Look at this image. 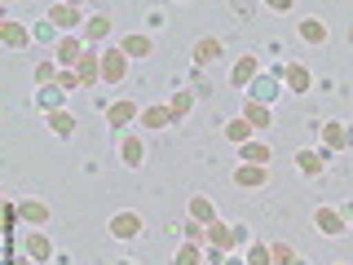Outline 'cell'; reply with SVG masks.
I'll return each instance as SVG.
<instances>
[{"label":"cell","mask_w":353,"mask_h":265,"mask_svg":"<svg viewBox=\"0 0 353 265\" xmlns=\"http://www.w3.org/2000/svg\"><path fill=\"white\" fill-rule=\"evenodd\" d=\"M234 181L243 186V190H256V186L270 181V168H256V164H239V168H234Z\"/></svg>","instance_id":"9c48e42d"},{"label":"cell","mask_w":353,"mask_h":265,"mask_svg":"<svg viewBox=\"0 0 353 265\" xmlns=\"http://www.w3.org/2000/svg\"><path fill=\"white\" fill-rule=\"evenodd\" d=\"M296 168H301L305 177H318V173L327 168V150H314V146L296 150Z\"/></svg>","instance_id":"52a82bcc"},{"label":"cell","mask_w":353,"mask_h":265,"mask_svg":"<svg viewBox=\"0 0 353 265\" xmlns=\"http://www.w3.org/2000/svg\"><path fill=\"white\" fill-rule=\"evenodd\" d=\"M239 159H243V164H256V168H265L274 155H270V146H265V141H248V146H239Z\"/></svg>","instance_id":"e0dca14e"},{"label":"cell","mask_w":353,"mask_h":265,"mask_svg":"<svg viewBox=\"0 0 353 265\" xmlns=\"http://www.w3.org/2000/svg\"><path fill=\"white\" fill-rule=\"evenodd\" d=\"M185 213H190V221H199V226H212V221H216V204L208 195H190Z\"/></svg>","instance_id":"8992f818"},{"label":"cell","mask_w":353,"mask_h":265,"mask_svg":"<svg viewBox=\"0 0 353 265\" xmlns=\"http://www.w3.org/2000/svg\"><path fill=\"white\" fill-rule=\"evenodd\" d=\"M119 265H132V261H119Z\"/></svg>","instance_id":"f35d334b"},{"label":"cell","mask_w":353,"mask_h":265,"mask_svg":"<svg viewBox=\"0 0 353 265\" xmlns=\"http://www.w3.org/2000/svg\"><path fill=\"white\" fill-rule=\"evenodd\" d=\"M270 261H274V265H305L292 248H287V243H270Z\"/></svg>","instance_id":"f1b7e54d"},{"label":"cell","mask_w":353,"mask_h":265,"mask_svg":"<svg viewBox=\"0 0 353 265\" xmlns=\"http://www.w3.org/2000/svg\"><path fill=\"white\" fill-rule=\"evenodd\" d=\"M274 93H279V84H274L270 75H256V80H252V102H270Z\"/></svg>","instance_id":"83f0119b"},{"label":"cell","mask_w":353,"mask_h":265,"mask_svg":"<svg viewBox=\"0 0 353 265\" xmlns=\"http://www.w3.org/2000/svg\"><path fill=\"white\" fill-rule=\"evenodd\" d=\"M225 265H243V261H225Z\"/></svg>","instance_id":"74e56055"},{"label":"cell","mask_w":353,"mask_h":265,"mask_svg":"<svg viewBox=\"0 0 353 265\" xmlns=\"http://www.w3.org/2000/svg\"><path fill=\"white\" fill-rule=\"evenodd\" d=\"M208 248H216V252L239 248V243H234V226H225V221H212V226H208Z\"/></svg>","instance_id":"ba28073f"},{"label":"cell","mask_w":353,"mask_h":265,"mask_svg":"<svg viewBox=\"0 0 353 265\" xmlns=\"http://www.w3.org/2000/svg\"><path fill=\"white\" fill-rule=\"evenodd\" d=\"M75 75H80V84H84V88H93L97 80H102V58H97V53H84L80 66H75Z\"/></svg>","instance_id":"8fae6325"},{"label":"cell","mask_w":353,"mask_h":265,"mask_svg":"<svg viewBox=\"0 0 353 265\" xmlns=\"http://www.w3.org/2000/svg\"><path fill=\"white\" fill-rule=\"evenodd\" d=\"M80 58H84V44L75 40V36L58 40V62H62V66H80Z\"/></svg>","instance_id":"ffe728a7"},{"label":"cell","mask_w":353,"mask_h":265,"mask_svg":"<svg viewBox=\"0 0 353 265\" xmlns=\"http://www.w3.org/2000/svg\"><path fill=\"white\" fill-rule=\"evenodd\" d=\"M18 217L31 221V226H44V221H49V208H44L40 199H27V204H18Z\"/></svg>","instance_id":"d4e9b609"},{"label":"cell","mask_w":353,"mask_h":265,"mask_svg":"<svg viewBox=\"0 0 353 265\" xmlns=\"http://www.w3.org/2000/svg\"><path fill=\"white\" fill-rule=\"evenodd\" d=\"M110 27H115V18H110V14H93V18L84 22V36H88V40H106Z\"/></svg>","instance_id":"cb8c5ba5"},{"label":"cell","mask_w":353,"mask_h":265,"mask_svg":"<svg viewBox=\"0 0 353 265\" xmlns=\"http://www.w3.org/2000/svg\"><path fill=\"white\" fill-rule=\"evenodd\" d=\"M243 119H248L252 128H270V124H274L270 106H265V102H252V97H248V102H243Z\"/></svg>","instance_id":"5bb4252c"},{"label":"cell","mask_w":353,"mask_h":265,"mask_svg":"<svg viewBox=\"0 0 353 265\" xmlns=\"http://www.w3.org/2000/svg\"><path fill=\"white\" fill-rule=\"evenodd\" d=\"M349 40H353V31H349Z\"/></svg>","instance_id":"ab89813d"},{"label":"cell","mask_w":353,"mask_h":265,"mask_svg":"<svg viewBox=\"0 0 353 265\" xmlns=\"http://www.w3.org/2000/svg\"><path fill=\"white\" fill-rule=\"evenodd\" d=\"M58 75L62 71H53V62H40L36 66V84H44V88H58Z\"/></svg>","instance_id":"1f68e13d"},{"label":"cell","mask_w":353,"mask_h":265,"mask_svg":"<svg viewBox=\"0 0 353 265\" xmlns=\"http://www.w3.org/2000/svg\"><path fill=\"white\" fill-rule=\"evenodd\" d=\"M49 128L58 132V137H71V132H75V115H71V110H53V115H49Z\"/></svg>","instance_id":"4316f807"},{"label":"cell","mask_w":353,"mask_h":265,"mask_svg":"<svg viewBox=\"0 0 353 265\" xmlns=\"http://www.w3.org/2000/svg\"><path fill=\"white\" fill-rule=\"evenodd\" d=\"M0 40H5V44H9V49H22V44H27V40H31V31H27V27H22V22H14V18H9V22H5V27H0Z\"/></svg>","instance_id":"7402d4cb"},{"label":"cell","mask_w":353,"mask_h":265,"mask_svg":"<svg viewBox=\"0 0 353 265\" xmlns=\"http://www.w3.org/2000/svg\"><path fill=\"white\" fill-rule=\"evenodd\" d=\"M168 124H172V110H168V106H146V110H141V128L163 132Z\"/></svg>","instance_id":"4fadbf2b"},{"label":"cell","mask_w":353,"mask_h":265,"mask_svg":"<svg viewBox=\"0 0 353 265\" xmlns=\"http://www.w3.org/2000/svg\"><path fill=\"white\" fill-rule=\"evenodd\" d=\"M119 159H124L128 168H141V164H146V146H141V137H119Z\"/></svg>","instance_id":"30bf717a"},{"label":"cell","mask_w":353,"mask_h":265,"mask_svg":"<svg viewBox=\"0 0 353 265\" xmlns=\"http://www.w3.org/2000/svg\"><path fill=\"white\" fill-rule=\"evenodd\" d=\"M252 132H256V128H252L243 115H234V119L225 124V137H230V141H239V146H248V141H252Z\"/></svg>","instance_id":"484cf974"},{"label":"cell","mask_w":353,"mask_h":265,"mask_svg":"<svg viewBox=\"0 0 353 265\" xmlns=\"http://www.w3.org/2000/svg\"><path fill=\"white\" fill-rule=\"evenodd\" d=\"M185 243H194V248H208V226H199V221H185Z\"/></svg>","instance_id":"4dcf8cb0"},{"label":"cell","mask_w":353,"mask_h":265,"mask_svg":"<svg viewBox=\"0 0 353 265\" xmlns=\"http://www.w3.org/2000/svg\"><path fill=\"white\" fill-rule=\"evenodd\" d=\"M132 119H141V110H137V102H128V97H124V102H110V110H106V124H132Z\"/></svg>","instance_id":"7c38bea8"},{"label":"cell","mask_w":353,"mask_h":265,"mask_svg":"<svg viewBox=\"0 0 353 265\" xmlns=\"http://www.w3.org/2000/svg\"><path fill=\"white\" fill-rule=\"evenodd\" d=\"M9 265H31V257H18V261H9Z\"/></svg>","instance_id":"8d00e7d4"},{"label":"cell","mask_w":353,"mask_h":265,"mask_svg":"<svg viewBox=\"0 0 353 265\" xmlns=\"http://www.w3.org/2000/svg\"><path fill=\"white\" fill-rule=\"evenodd\" d=\"M216 58H221V40H212V36L194 40V66H212Z\"/></svg>","instance_id":"9a60e30c"},{"label":"cell","mask_w":353,"mask_h":265,"mask_svg":"<svg viewBox=\"0 0 353 265\" xmlns=\"http://www.w3.org/2000/svg\"><path fill=\"white\" fill-rule=\"evenodd\" d=\"M248 265H274L270 248H265V243H252V248H248Z\"/></svg>","instance_id":"836d02e7"},{"label":"cell","mask_w":353,"mask_h":265,"mask_svg":"<svg viewBox=\"0 0 353 265\" xmlns=\"http://www.w3.org/2000/svg\"><path fill=\"white\" fill-rule=\"evenodd\" d=\"M301 40L305 44H327V22L323 18H301Z\"/></svg>","instance_id":"44dd1931"},{"label":"cell","mask_w":353,"mask_h":265,"mask_svg":"<svg viewBox=\"0 0 353 265\" xmlns=\"http://www.w3.org/2000/svg\"><path fill=\"white\" fill-rule=\"evenodd\" d=\"M234 243H252V230L248 226H234Z\"/></svg>","instance_id":"d590c367"},{"label":"cell","mask_w":353,"mask_h":265,"mask_svg":"<svg viewBox=\"0 0 353 265\" xmlns=\"http://www.w3.org/2000/svg\"><path fill=\"white\" fill-rule=\"evenodd\" d=\"M314 226L323 230L327 239H340V235H345V217H340L336 208H318V213H314Z\"/></svg>","instance_id":"5b68a950"},{"label":"cell","mask_w":353,"mask_h":265,"mask_svg":"<svg viewBox=\"0 0 353 265\" xmlns=\"http://www.w3.org/2000/svg\"><path fill=\"white\" fill-rule=\"evenodd\" d=\"M71 88H84L80 75H75V71H62V75H58V93H71Z\"/></svg>","instance_id":"e575fe53"},{"label":"cell","mask_w":353,"mask_h":265,"mask_svg":"<svg viewBox=\"0 0 353 265\" xmlns=\"http://www.w3.org/2000/svg\"><path fill=\"white\" fill-rule=\"evenodd\" d=\"M49 22H53V27H62V31H75L84 22V9L80 5H53L49 9Z\"/></svg>","instance_id":"277c9868"},{"label":"cell","mask_w":353,"mask_h":265,"mask_svg":"<svg viewBox=\"0 0 353 265\" xmlns=\"http://www.w3.org/2000/svg\"><path fill=\"white\" fill-rule=\"evenodd\" d=\"M283 84H287V93L305 97L309 88H314V75H309V66H301V62H287L283 66Z\"/></svg>","instance_id":"7a4b0ae2"},{"label":"cell","mask_w":353,"mask_h":265,"mask_svg":"<svg viewBox=\"0 0 353 265\" xmlns=\"http://www.w3.org/2000/svg\"><path fill=\"white\" fill-rule=\"evenodd\" d=\"M190 106H194V97H190V93H176L172 102H168V110H172V119H181V115H185V110H190Z\"/></svg>","instance_id":"d6a6232c"},{"label":"cell","mask_w":353,"mask_h":265,"mask_svg":"<svg viewBox=\"0 0 353 265\" xmlns=\"http://www.w3.org/2000/svg\"><path fill=\"white\" fill-rule=\"evenodd\" d=\"M110 239H137L141 235V230H146V221H141V213H115V217H110Z\"/></svg>","instance_id":"6da1fadb"},{"label":"cell","mask_w":353,"mask_h":265,"mask_svg":"<svg viewBox=\"0 0 353 265\" xmlns=\"http://www.w3.org/2000/svg\"><path fill=\"white\" fill-rule=\"evenodd\" d=\"M119 49H124V58H150V36H137V31H132V36H124V44H119Z\"/></svg>","instance_id":"603a6c76"},{"label":"cell","mask_w":353,"mask_h":265,"mask_svg":"<svg viewBox=\"0 0 353 265\" xmlns=\"http://www.w3.org/2000/svg\"><path fill=\"white\" fill-rule=\"evenodd\" d=\"M124 71H128L124 49H106L102 53V84H119V80H124Z\"/></svg>","instance_id":"3957f363"},{"label":"cell","mask_w":353,"mask_h":265,"mask_svg":"<svg viewBox=\"0 0 353 265\" xmlns=\"http://www.w3.org/2000/svg\"><path fill=\"white\" fill-rule=\"evenodd\" d=\"M323 141H327V150L349 146V128L340 124V119H327V124H323Z\"/></svg>","instance_id":"ac0fdd59"},{"label":"cell","mask_w":353,"mask_h":265,"mask_svg":"<svg viewBox=\"0 0 353 265\" xmlns=\"http://www.w3.org/2000/svg\"><path fill=\"white\" fill-rule=\"evenodd\" d=\"M252 80H256V58L248 53V58H239V66L230 71V84H234V88H248Z\"/></svg>","instance_id":"2e32d148"},{"label":"cell","mask_w":353,"mask_h":265,"mask_svg":"<svg viewBox=\"0 0 353 265\" xmlns=\"http://www.w3.org/2000/svg\"><path fill=\"white\" fill-rule=\"evenodd\" d=\"M22 248H27V257H31V261H36V265H44V261H49V257H53V248H49V239H44V235H40V230H36V235H27V243H22Z\"/></svg>","instance_id":"d6986e66"},{"label":"cell","mask_w":353,"mask_h":265,"mask_svg":"<svg viewBox=\"0 0 353 265\" xmlns=\"http://www.w3.org/2000/svg\"><path fill=\"white\" fill-rule=\"evenodd\" d=\"M172 265H203V248H194V243H181Z\"/></svg>","instance_id":"f546056e"}]
</instances>
